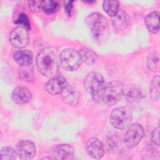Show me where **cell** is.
I'll return each instance as SVG.
<instances>
[{
    "instance_id": "cell-29",
    "label": "cell",
    "mask_w": 160,
    "mask_h": 160,
    "mask_svg": "<svg viewBox=\"0 0 160 160\" xmlns=\"http://www.w3.org/2000/svg\"><path fill=\"white\" fill-rule=\"evenodd\" d=\"M159 128L157 127L155 128L151 134V141L156 146H159Z\"/></svg>"
},
{
    "instance_id": "cell-11",
    "label": "cell",
    "mask_w": 160,
    "mask_h": 160,
    "mask_svg": "<svg viewBox=\"0 0 160 160\" xmlns=\"http://www.w3.org/2000/svg\"><path fill=\"white\" fill-rule=\"evenodd\" d=\"M67 86L66 79L62 76H58L52 77L46 84L45 88L47 92L52 95H56L63 91Z\"/></svg>"
},
{
    "instance_id": "cell-12",
    "label": "cell",
    "mask_w": 160,
    "mask_h": 160,
    "mask_svg": "<svg viewBox=\"0 0 160 160\" xmlns=\"http://www.w3.org/2000/svg\"><path fill=\"white\" fill-rule=\"evenodd\" d=\"M12 101L18 104H24L29 102L32 98L31 91L25 87H18L12 92Z\"/></svg>"
},
{
    "instance_id": "cell-19",
    "label": "cell",
    "mask_w": 160,
    "mask_h": 160,
    "mask_svg": "<svg viewBox=\"0 0 160 160\" xmlns=\"http://www.w3.org/2000/svg\"><path fill=\"white\" fill-rule=\"evenodd\" d=\"M147 66L153 72H158L160 68L159 56L158 52L152 51L149 53L147 58Z\"/></svg>"
},
{
    "instance_id": "cell-18",
    "label": "cell",
    "mask_w": 160,
    "mask_h": 160,
    "mask_svg": "<svg viewBox=\"0 0 160 160\" xmlns=\"http://www.w3.org/2000/svg\"><path fill=\"white\" fill-rule=\"evenodd\" d=\"M79 53L80 54L82 62L88 65H92L94 64L98 59V56L96 53L90 49L82 48L79 50Z\"/></svg>"
},
{
    "instance_id": "cell-22",
    "label": "cell",
    "mask_w": 160,
    "mask_h": 160,
    "mask_svg": "<svg viewBox=\"0 0 160 160\" xmlns=\"http://www.w3.org/2000/svg\"><path fill=\"white\" fill-rule=\"evenodd\" d=\"M59 8L58 3L52 0L41 1V9L47 14H52L56 12Z\"/></svg>"
},
{
    "instance_id": "cell-25",
    "label": "cell",
    "mask_w": 160,
    "mask_h": 160,
    "mask_svg": "<svg viewBox=\"0 0 160 160\" xmlns=\"http://www.w3.org/2000/svg\"><path fill=\"white\" fill-rule=\"evenodd\" d=\"M143 97L142 92L138 89H133L129 91L126 94L127 101L129 103H133L139 101Z\"/></svg>"
},
{
    "instance_id": "cell-15",
    "label": "cell",
    "mask_w": 160,
    "mask_h": 160,
    "mask_svg": "<svg viewBox=\"0 0 160 160\" xmlns=\"http://www.w3.org/2000/svg\"><path fill=\"white\" fill-rule=\"evenodd\" d=\"M14 59L21 66H28L32 62L33 54L29 50L18 51L14 54Z\"/></svg>"
},
{
    "instance_id": "cell-31",
    "label": "cell",
    "mask_w": 160,
    "mask_h": 160,
    "mask_svg": "<svg viewBox=\"0 0 160 160\" xmlns=\"http://www.w3.org/2000/svg\"><path fill=\"white\" fill-rule=\"evenodd\" d=\"M54 159V158H51V157H44V158H42V159Z\"/></svg>"
},
{
    "instance_id": "cell-17",
    "label": "cell",
    "mask_w": 160,
    "mask_h": 160,
    "mask_svg": "<svg viewBox=\"0 0 160 160\" xmlns=\"http://www.w3.org/2000/svg\"><path fill=\"white\" fill-rule=\"evenodd\" d=\"M159 12L158 11H153L147 15L145 18V23L148 30L152 33H157L159 30Z\"/></svg>"
},
{
    "instance_id": "cell-23",
    "label": "cell",
    "mask_w": 160,
    "mask_h": 160,
    "mask_svg": "<svg viewBox=\"0 0 160 160\" xmlns=\"http://www.w3.org/2000/svg\"><path fill=\"white\" fill-rule=\"evenodd\" d=\"M159 76L154 77L150 86V94L154 100L158 99L159 97Z\"/></svg>"
},
{
    "instance_id": "cell-5",
    "label": "cell",
    "mask_w": 160,
    "mask_h": 160,
    "mask_svg": "<svg viewBox=\"0 0 160 160\" xmlns=\"http://www.w3.org/2000/svg\"><path fill=\"white\" fill-rule=\"evenodd\" d=\"M105 82L102 76L97 72H91L85 78L84 87L86 91L93 97L99 98L104 86Z\"/></svg>"
},
{
    "instance_id": "cell-28",
    "label": "cell",
    "mask_w": 160,
    "mask_h": 160,
    "mask_svg": "<svg viewBox=\"0 0 160 160\" xmlns=\"http://www.w3.org/2000/svg\"><path fill=\"white\" fill-rule=\"evenodd\" d=\"M28 6L29 9L33 12H38L41 9V1H29Z\"/></svg>"
},
{
    "instance_id": "cell-21",
    "label": "cell",
    "mask_w": 160,
    "mask_h": 160,
    "mask_svg": "<svg viewBox=\"0 0 160 160\" xmlns=\"http://www.w3.org/2000/svg\"><path fill=\"white\" fill-rule=\"evenodd\" d=\"M18 152L13 148L4 146L1 149L0 159L1 160H13L17 157Z\"/></svg>"
},
{
    "instance_id": "cell-10",
    "label": "cell",
    "mask_w": 160,
    "mask_h": 160,
    "mask_svg": "<svg viewBox=\"0 0 160 160\" xmlns=\"http://www.w3.org/2000/svg\"><path fill=\"white\" fill-rule=\"evenodd\" d=\"M86 149L89 156L96 159H101L103 156L105 150L104 144L96 138H91L88 139Z\"/></svg>"
},
{
    "instance_id": "cell-1",
    "label": "cell",
    "mask_w": 160,
    "mask_h": 160,
    "mask_svg": "<svg viewBox=\"0 0 160 160\" xmlns=\"http://www.w3.org/2000/svg\"><path fill=\"white\" fill-rule=\"evenodd\" d=\"M58 51L52 47L42 49L36 57V65L39 71L46 77H54L58 70Z\"/></svg>"
},
{
    "instance_id": "cell-4",
    "label": "cell",
    "mask_w": 160,
    "mask_h": 160,
    "mask_svg": "<svg viewBox=\"0 0 160 160\" xmlns=\"http://www.w3.org/2000/svg\"><path fill=\"white\" fill-rule=\"evenodd\" d=\"M85 21L94 39H100L107 28L106 18L99 12H93L86 17Z\"/></svg>"
},
{
    "instance_id": "cell-6",
    "label": "cell",
    "mask_w": 160,
    "mask_h": 160,
    "mask_svg": "<svg viewBox=\"0 0 160 160\" xmlns=\"http://www.w3.org/2000/svg\"><path fill=\"white\" fill-rule=\"evenodd\" d=\"M62 68L66 71H74L81 64L82 60L78 51L72 48L64 49L59 55Z\"/></svg>"
},
{
    "instance_id": "cell-13",
    "label": "cell",
    "mask_w": 160,
    "mask_h": 160,
    "mask_svg": "<svg viewBox=\"0 0 160 160\" xmlns=\"http://www.w3.org/2000/svg\"><path fill=\"white\" fill-rule=\"evenodd\" d=\"M53 156L56 159H72L74 156V148L66 144L58 145L53 151Z\"/></svg>"
},
{
    "instance_id": "cell-24",
    "label": "cell",
    "mask_w": 160,
    "mask_h": 160,
    "mask_svg": "<svg viewBox=\"0 0 160 160\" xmlns=\"http://www.w3.org/2000/svg\"><path fill=\"white\" fill-rule=\"evenodd\" d=\"M31 65L28 66H21L19 69V77L24 81H31L33 79L32 69L31 68Z\"/></svg>"
},
{
    "instance_id": "cell-2",
    "label": "cell",
    "mask_w": 160,
    "mask_h": 160,
    "mask_svg": "<svg viewBox=\"0 0 160 160\" xmlns=\"http://www.w3.org/2000/svg\"><path fill=\"white\" fill-rule=\"evenodd\" d=\"M124 95V87L121 82L114 81L105 83L99 96L101 101L108 106L116 104Z\"/></svg>"
},
{
    "instance_id": "cell-8",
    "label": "cell",
    "mask_w": 160,
    "mask_h": 160,
    "mask_svg": "<svg viewBox=\"0 0 160 160\" xmlns=\"http://www.w3.org/2000/svg\"><path fill=\"white\" fill-rule=\"evenodd\" d=\"M9 41L15 48H25L29 42L28 30L21 26L15 28L10 33Z\"/></svg>"
},
{
    "instance_id": "cell-20",
    "label": "cell",
    "mask_w": 160,
    "mask_h": 160,
    "mask_svg": "<svg viewBox=\"0 0 160 160\" xmlns=\"http://www.w3.org/2000/svg\"><path fill=\"white\" fill-rule=\"evenodd\" d=\"M102 7L109 16L113 17L119 11V2L118 1H104Z\"/></svg>"
},
{
    "instance_id": "cell-27",
    "label": "cell",
    "mask_w": 160,
    "mask_h": 160,
    "mask_svg": "<svg viewBox=\"0 0 160 160\" xmlns=\"http://www.w3.org/2000/svg\"><path fill=\"white\" fill-rule=\"evenodd\" d=\"M106 146L107 149L110 152L116 149L118 147V140L114 136H109L106 139Z\"/></svg>"
},
{
    "instance_id": "cell-9",
    "label": "cell",
    "mask_w": 160,
    "mask_h": 160,
    "mask_svg": "<svg viewBox=\"0 0 160 160\" xmlns=\"http://www.w3.org/2000/svg\"><path fill=\"white\" fill-rule=\"evenodd\" d=\"M16 151L20 159L29 160L32 159L36 153V147L29 140H21L16 146Z\"/></svg>"
},
{
    "instance_id": "cell-7",
    "label": "cell",
    "mask_w": 160,
    "mask_h": 160,
    "mask_svg": "<svg viewBox=\"0 0 160 160\" xmlns=\"http://www.w3.org/2000/svg\"><path fill=\"white\" fill-rule=\"evenodd\" d=\"M144 136L142 126L135 123L132 124L127 130L124 136V143L127 148L131 149L136 147Z\"/></svg>"
},
{
    "instance_id": "cell-26",
    "label": "cell",
    "mask_w": 160,
    "mask_h": 160,
    "mask_svg": "<svg viewBox=\"0 0 160 160\" xmlns=\"http://www.w3.org/2000/svg\"><path fill=\"white\" fill-rule=\"evenodd\" d=\"M15 24L20 25L21 27L26 28L28 31L31 29V23L29 22L28 16L24 13H20L16 19L15 20Z\"/></svg>"
},
{
    "instance_id": "cell-14",
    "label": "cell",
    "mask_w": 160,
    "mask_h": 160,
    "mask_svg": "<svg viewBox=\"0 0 160 160\" xmlns=\"http://www.w3.org/2000/svg\"><path fill=\"white\" fill-rule=\"evenodd\" d=\"M62 100L68 104L76 106L79 100V93L72 87L66 86L61 92Z\"/></svg>"
},
{
    "instance_id": "cell-30",
    "label": "cell",
    "mask_w": 160,
    "mask_h": 160,
    "mask_svg": "<svg viewBox=\"0 0 160 160\" xmlns=\"http://www.w3.org/2000/svg\"><path fill=\"white\" fill-rule=\"evenodd\" d=\"M73 3H74V1H68L67 3L64 5V11H65L66 14L69 17L71 16L72 11H73V8H74Z\"/></svg>"
},
{
    "instance_id": "cell-3",
    "label": "cell",
    "mask_w": 160,
    "mask_h": 160,
    "mask_svg": "<svg viewBox=\"0 0 160 160\" xmlns=\"http://www.w3.org/2000/svg\"><path fill=\"white\" fill-rule=\"evenodd\" d=\"M132 118V113L129 107H118L111 112L110 114V122L114 128L123 129L128 127L131 124Z\"/></svg>"
},
{
    "instance_id": "cell-16",
    "label": "cell",
    "mask_w": 160,
    "mask_h": 160,
    "mask_svg": "<svg viewBox=\"0 0 160 160\" xmlns=\"http://www.w3.org/2000/svg\"><path fill=\"white\" fill-rule=\"evenodd\" d=\"M112 25L118 30H124L126 28L129 23V17L125 11L119 10L118 12L112 17Z\"/></svg>"
}]
</instances>
